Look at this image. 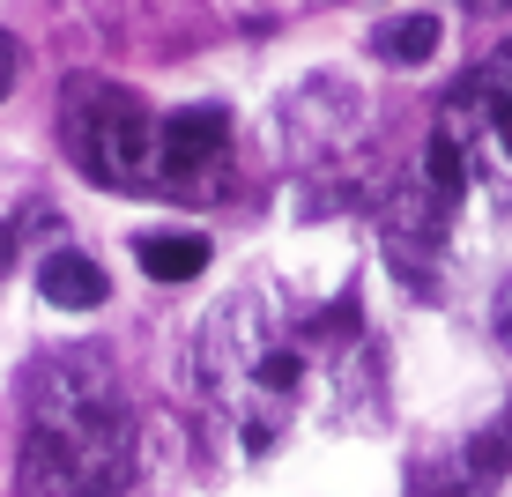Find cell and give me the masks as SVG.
I'll return each mask as SVG.
<instances>
[{
    "label": "cell",
    "mask_w": 512,
    "mask_h": 497,
    "mask_svg": "<svg viewBox=\"0 0 512 497\" xmlns=\"http://www.w3.org/2000/svg\"><path fill=\"white\" fill-rule=\"evenodd\" d=\"M438 45H446V23H438V15H394V23L372 30V52L386 67H423Z\"/></svg>",
    "instance_id": "obj_8"
},
{
    "label": "cell",
    "mask_w": 512,
    "mask_h": 497,
    "mask_svg": "<svg viewBox=\"0 0 512 497\" xmlns=\"http://www.w3.org/2000/svg\"><path fill=\"white\" fill-rule=\"evenodd\" d=\"M498 334H505V342H512V290L498 297Z\"/></svg>",
    "instance_id": "obj_11"
},
{
    "label": "cell",
    "mask_w": 512,
    "mask_h": 497,
    "mask_svg": "<svg viewBox=\"0 0 512 497\" xmlns=\"http://www.w3.org/2000/svg\"><path fill=\"white\" fill-rule=\"evenodd\" d=\"M38 290H45V305H60V312H97L112 282H104V268L90 253H52L38 268Z\"/></svg>",
    "instance_id": "obj_6"
},
{
    "label": "cell",
    "mask_w": 512,
    "mask_h": 497,
    "mask_svg": "<svg viewBox=\"0 0 512 497\" xmlns=\"http://www.w3.org/2000/svg\"><path fill=\"white\" fill-rule=\"evenodd\" d=\"M156 127L164 119L141 112L134 97L119 90H90V112L67 119V149L90 171L97 186L112 193H156Z\"/></svg>",
    "instance_id": "obj_3"
},
{
    "label": "cell",
    "mask_w": 512,
    "mask_h": 497,
    "mask_svg": "<svg viewBox=\"0 0 512 497\" xmlns=\"http://www.w3.org/2000/svg\"><path fill=\"white\" fill-rule=\"evenodd\" d=\"M231 119L223 104H186L156 127V193H208V171H223Z\"/></svg>",
    "instance_id": "obj_5"
},
{
    "label": "cell",
    "mask_w": 512,
    "mask_h": 497,
    "mask_svg": "<svg viewBox=\"0 0 512 497\" xmlns=\"http://www.w3.org/2000/svg\"><path fill=\"white\" fill-rule=\"evenodd\" d=\"M320 327H297L275 297L245 290L216 312L201 342V379L216 408L231 416L245 453H268L282 431L297 423V408L312 394V371H320Z\"/></svg>",
    "instance_id": "obj_2"
},
{
    "label": "cell",
    "mask_w": 512,
    "mask_h": 497,
    "mask_svg": "<svg viewBox=\"0 0 512 497\" xmlns=\"http://www.w3.org/2000/svg\"><path fill=\"white\" fill-rule=\"evenodd\" d=\"M15 75H23V52H15V38H8V30H0V104H8Z\"/></svg>",
    "instance_id": "obj_10"
},
{
    "label": "cell",
    "mask_w": 512,
    "mask_h": 497,
    "mask_svg": "<svg viewBox=\"0 0 512 497\" xmlns=\"http://www.w3.org/2000/svg\"><path fill=\"white\" fill-rule=\"evenodd\" d=\"M127 453H134V416L97 342H75L30 371L15 497H119Z\"/></svg>",
    "instance_id": "obj_1"
},
{
    "label": "cell",
    "mask_w": 512,
    "mask_h": 497,
    "mask_svg": "<svg viewBox=\"0 0 512 497\" xmlns=\"http://www.w3.org/2000/svg\"><path fill=\"white\" fill-rule=\"evenodd\" d=\"M453 468H461V475H453V497H468V490H490V483H498V475L512 468V408H505L498 423H490L483 438H468V453L453 460Z\"/></svg>",
    "instance_id": "obj_9"
},
{
    "label": "cell",
    "mask_w": 512,
    "mask_h": 497,
    "mask_svg": "<svg viewBox=\"0 0 512 497\" xmlns=\"http://www.w3.org/2000/svg\"><path fill=\"white\" fill-rule=\"evenodd\" d=\"M134 260H141V275H149V282H193L208 268V238H193V230H164V238H141Z\"/></svg>",
    "instance_id": "obj_7"
},
{
    "label": "cell",
    "mask_w": 512,
    "mask_h": 497,
    "mask_svg": "<svg viewBox=\"0 0 512 497\" xmlns=\"http://www.w3.org/2000/svg\"><path fill=\"white\" fill-rule=\"evenodd\" d=\"M475 8H498V0H475Z\"/></svg>",
    "instance_id": "obj_12"
},
{
    "label": "cell",
    "mask_w": 512,
    "mask_h": 497,
    "mask_svg": "<svg viewBox=\"0 0 512 497\" xmlns=\"http://www.w3.org/2000/svg\"><path fill=\"white\" fill-rule=\"evenodd\" d=\"M453 141L468 149V171L490 179L498 193H512V45L490 67H475L468 90L453 97Z\"/></svg>",
    "instance_id": "obj_4"
}]
</instances>
